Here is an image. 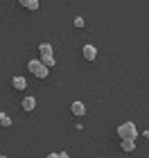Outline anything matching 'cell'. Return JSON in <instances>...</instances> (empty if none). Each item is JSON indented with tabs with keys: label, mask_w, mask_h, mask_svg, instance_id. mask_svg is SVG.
<instances>
[{
	"label": "cell",
	"mask_w": 149,
	"mask_h": 158,
	"mask_svg": "<svg viewBox=\"0 0 149 158\" xmlns=\"http://www.w3.org/2000/svg\"><path fill=\"white\" fill-rule=\"evenodd\" d=\"M118 138L120 140H136L138 138V127L133 124L131 120L122 122V124L118 127Z\"/></svg>",
	"instance_id": "cell-1"
},
{
	"label": "cell",
	"mask_w": 149,
	"mask_h": 158,
	"mask_svg": "<svg viewBox=\"0 0 149 158\" xmlns=\"http://www.w3.org/2000/svg\"><path fill=\"white\" fill-rule=\"evenodd\" d=\"M27 70H30V73L36 77V79H45V77L50 75V70L43 66V63H41V59H32L30 63H27Z\"/></svg>",
	"instance_id": "cell-2"
},
{
	"label": "cell",
	"mask_w": 149,
	"mask_h": 158,
	"mask_svg": "<svg viewBox=\"0 0 149 158\" xmlns=\"http://www.w3.org/2000/svg\"><path fill=\"white\" fill-rule=\"evenodd\" d=\"M81 56L86 59L88 63H93L95 59H97V48L95 45H90V43H86V45L81 48Z\"/></svg>",
	"instance_id": "cell-3"
},
{
	"label": "cell",
	"mask_w": 149,
	"mask_h": 158,
	"mask_svg": "<svg viewBox=\"0 0 149 158\" xmlns=\"http://www.w3.org/2000/svg\"><path fill=\"white\" fill-rule=\"evenodd\" d=\"M70 113L77 115V118H84V115H86V104H84V102H72V104H70Z\"/></svg>",
	"instance_id": "cell-4"
},
{
	"label": "cell",
	"mask_w": 149,
	"mask_h": 158,
	"mask_svg": "<svg viewBox=\"0 0 149 158\" xmlns=\"http://www.w3.org/2000/svg\"><path fill=\"white\" fill-rule=\"evenodd\" d=\"M20 106H23V111H27V113H30V111H34V109H36V97H25L23 99V102H20Z\"/></svg>",
	"instance_id": "cell-5"
},
{
	"label": "cell",
	"mask_w": 149,
	"mask_h": 158,
	"mask_svg": "<svg viewBox=\"0 0 149 158\" xmlns=\"http://www.w3.org/2000/svg\"><path fill=\"white\" fill-rule=\"evenodd\" d=\"M11 86H14V88H16V90H25V86H27V81H25V77H11Z\"/></svg>",
	"instance_id": "cell-6"
},
{
	"label": "cell",
	"mask_w": 149,
	"mask_h": 158,
	"mask_svg": "<svg viewBox=\"0 0 149 158\" xmlns=\"http://www.w3.org/2000/svg\"><path fill=\"white\" fill-rule=\"evenodd\" d=\"M39 52H41V56H54V48L50 45V43H41Z\"/></svg>",
	"instance_id": "cell-7"
},
{
	"label": "cell",
	"mask_w": 149,
	"mask_h": 158,
	"mask_svg": "<svg viewBox=\"0 0 149 158\" xmlns=\"http://www.w3.org/2000/svg\"><path fill=\"white\" fill-rule=\"evenodd\" d=\"M120 147H122L124 154H131L136 149V140H120Z\"/></svg>",
	"instance_id": "cell-8"
},
{
	"label": "cell",
	"mask_w": 149,
	"mask_h": 158,
	"mask_svg": "<svg viewBox=\"0 0 149 158\" xmlns=\"http://www.w3.org/2000/svg\"><path fill=\"white\" fill-rule=\"evenodd\" d=\"M20 5H23L25 9H32V11H36L39 7H41V2H39V0H20Z\"/></svg>",
	"instance_id": "cell-9"
},
{
	"label": "cell",
	"mask_w": 149,
	"mask_h": 158,
	"mask_svg": "<svg viewBox=\"0 0 149 158\" xmlns=\"http://www.w3.org/2000/svg\"><path fill=\"white\" fill-rule=\"evenodd\" d=\"M0 127H5V129L11 127V118L7 115V113H2V111H0Z\"/></svg>",
	"instance_id": "cell-10"
},
{
	"label": "cell",
	"mask_w": 149,
	"mask_h": 158,
	"mask_svg": "<svg viewBox=\"0 0 149 158\" xmlns=\"http://www.w3.org/2000/svg\"><path fill=\"white\" fill-rule=\"evenodd\" d=\"M41 63H43V66L50 70L52 66H56V61H54V56H41Z\"/></svg>",
	"instance_id": "cell-11"
},
{
	"label": "cell",
	"mask_w": 149,
	"mask_h": 158,
	"mask_svg": "<svg viewBox=\"0 0 149 158\" xmlns=\"http://www.w3.org/2000/svg\"><path fill=\"white\" fill-rule=\"evenodd\" d=\"M72 25H75V27H79V30H81V27H84V18H81V16H77V18L72 20Z\"/></svg>",
	"instance_id": "cell-12"
},
{
	"label": "cell",
	"mask_w": 149,
	"mask_h": 158,
	"mask_svg": "<svg viewBox=\"0 0 149 158\" xmlns=\"http://www.w3.org/2000/svg\"><path fill=\"white\" fill-rule=\"evenodd\" d=\"M59 158H70V154L68 152H59Z\"/></svg>",
	"instance_id": "cell-13"
},
{
	"label": "cell",
	"mask_w": 149,
	"mask_h": 158,
	"mask_svg": "<svg viewBox=\"0 0 149 158\" xmlns=\"http://www.w3.org/2000/svg\"><path fill=\"white\" fill-rule=\"evenodd\" d=\"M45 158H59V154H54V152H52V154H48Z\"/></svg>",
	"instance_id": "cell-14"
},
{
	"label": "cell",
	"mask_w": 149,
	"mask_h": 158,
	"mask_svg": "<svg viewBox=\"0 0 149 158\" xmlns=\"http://www.w3.org/2000/svg\"><path fill=\"white\" fill-rule=\"evenodd\" d=\"M145 140H149V129H147V131H145Z\"/></svg>",
	"instance_id": "cell-15"
}]
</instances>
